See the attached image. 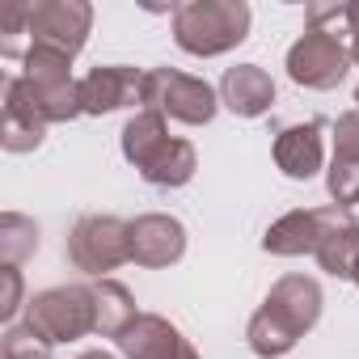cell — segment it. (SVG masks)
Listing matches in <instances>:
<instances>
[{
    "instance_id": "obj_1",
    "label": "cell",
    "mask_w": 359,
    "mask_h": 359,
    "mask_svg": "<svg viewBox=\"0 0 359 359\" xmlns=\"http://www.w3.org/2000/svg\"><path fill=\"white\" fill-rule=\"evenodd\" d=\"M321 283L313 279V275H283L271 292H266V300H262V309L250 317V325H245V338H250V351L258 355V359H279V355H287L313 325H317V317H321Z\"/></svg>"
},
{
    "instance_id": "obj_2",
    "label": "cell",
    "mask_w": 359,
    "mask_h": 359,
    "mask_svg": "<svg viewBox=\"0 0 359 359\" xmlns=\"http://www.w3.org/2000/svg\"><path fill=\"white\" fill-rule=\"evenodd\" d=\"M250 26H254V13L245 0H187V5H173V43L199 60L229 55L250 39Z\"/></svg>"
},
{
    "instance_id": "obj_3",
    "label": "cell",
    "mask_w": 359,
    "mask_h": 359,
    "mask_svg": "<svg viewBox=\"0 0 359 359\" xmlns=\"http://www.w3.org/2000/svg\"><path fill=\"white\" fill-rule=\"evenodd\" d=\"M26 325L39 330L51 346L97 334L93 283H64V287H47V292L30 296L26 300Z\"/></svg>"
},
{
    "instance_id": "obj_4",
    "label": "cell",
    "mask_w": 359,
    "mask_h": 359,
    "mask_svg": "<svg viewBox=\"0 0 359 359\" xmlns=\"http://www.w3.org/2000/svg\"><path fill=\"white\" fill-rule=\"evenodd\" d=\"M22 81H26V93L34 102V110L43 114V123H72L81 110V81L72 76V60L68 55H55V51H30L22 60Z\"/></svg>"
},
{
    "instance_id": "obj_5",
    "label": "cell",
    "mask_w": 359,
    "mask_h": 359,
    "mask_svg": "<svg viewBox=\"0 0 359 359\" xmlns=\"http://www.w3.org/2000/svg\"><path fill=\"white\" fill-rule=\"evenodd\" d=\"M127 224L131 220H118V216H81L68 233V262L89 279H110V271L131 262Z\"/></svg>"
},
{
    "instance_id": "obj_6",
    "label": "cell",
    "mask_w": 359,
    "mask_h": 359,
    "mask_svg": "<svg viewBox=\"0 0 359 359\" xmlns=\"http://www.w3.org/2000/svg\"><path fill=\"white\" fill-rule=\"evenodd\" d=\"M26 26L30 51L39 47L76 60L93 30V5L89 0H34V5H26Z\"/></svg>"
},
{
    "instance_id": "obj_7",
    "label": "cell",
    "mask_w": 359,
    "mask_h": 359,
    "mask_svg": "<svg viewBox=\"0 0 359 359\" xmlns=\"http://www.w3.org/2000/svg\"><path fill=\"white\" fill-rule=\"evenodd\" d=\"M152 110H161L173 123H187V127H208L220 110V93L191 72H177V68H152L148 72V102Z\"/></svg>"
},
{
    "instance_id": "obj_8",
    "label": "cell",
    "mask_w": 359,
    "mask_h": 359,
    "mask_svg": "<svg viewBox=\"0 0 359 359\" xmlns=\"http://www.w3.org/2000/svg\"><path fill=\"white\" fill-rule=\"evenodd\" d=\"M351 43L342 34L304 26V34L287 47V76L304 89H334L351 72Z\"/></svg>"
},
{
    "instance_id": "obj_9",
    "label": "cell",
    "mask_w": 359,
    "mask_h": 359,
    "mask_svg": "<svg viewBox=\"0 0 359 359\" xmlns=\"http://www.w3.org/2000/svg\"><path fill=\"white\" fill-rule=\"evenodd\" d=\"M148 102V72L131 68V64H97L81 76V110L102 118L127 106L144 110Z\"/></svg>"
},
{
    "instance_id": "obj_10",
    "label": "cell",
    "mask_w": 359,
    "mask_h": 359,
    "mask_svg": "<svg viewBox=\"0 0 359 359\" xmlns=\"http://www.w3.org/2000/svg\"><path fill=\"white\" fill-rule=\"evenodd\" d=\"M127 237H131V262L144 271H165L173 262H182L187 254V224L165 212L135 216L127 224Z\"/></svg>"
},
{
    "instance_id": "obj_11",
    "label": "cell",
    "mask_w": 359,
    "mask_h": 359,
    "mask_svg": "<svg viewBox=\"0 0 359 359\" xmlns=\"http://www.w3.org/2000/svg\"><path fill=\"white\" fill-rule=\"evenodd\" d=\"M317 224H321L317 250H313L317 266L334 279H355V262H359V220H355V212L330 203V208H317Z\"/></svg>"
},
{
    "instance_id": "obj_12",
    "label": "cell",
    "mask_w": 359,
    "mask_h": 359,
    "mask_svg": "<svg viewBox=\"0 0 359 359\" xmlns=\"http://www.w3.org/2000/svg\"><path fill=\"white\" fill-rule=\"evenodd\" d=\"M114 342L123 359H199L195 342L161 313H140Z\"/></svg>"
},
{
    "instance_id": "obj_13",
    "label": "cell",
    "mask_w": 359,
    "mask_h": 359,
    "mask_svg": "<svg viewBox=\"0 0 359 359\" xmlns=\"http://www.w3.org/2000/svg\"><path fill=\"white\" fill-rule=\"evenodd\" d=\"M43 135H47V123L34 110V102L26 93V81L9 76L5 81V123H0V144H5V152H34L43 144Z\"/></svg>"
},
{
    "instance_id": "obj_14",
    "label": "cell",
    "mask_w": 359,
    "mask_h": 359,
    "mask_svg": "<svg viewBox=\"0 0 359 359\" xmlns=\"http://www.w3.org/2000/svg\"><path fill=\"white\" fill-rule=\"evenodd\" d=\"M220 102L237 118H262L275 106V81L258 64H237L220 76Z\"/></svg>"
},
{
    "instance_id": "obj_15",
    "label": "cell",
    "mask_w": 359,
    "mask_h": 359,
    "mask_svg": "<svg viewBox=\"0 0 359 359\" xmlns=\"http://www.w3.org/2000/svg\"><path fill=\"white\" fill-rule=\"evenodd\" d=\"M325 161V144H321V123H292L275 135V165L292 177V182H309Z\"/></svg>"
},
{
    "instance_id": "obj_16",
    "label": "cell",
    "mask_w": 359,
    "mask_h": 359,
    "mask_svg": "<svg viewBox=\"0 0 359 359\" xmlns=\"http://www.w3.org/2000/svg\"><path fill=\"white\" fill-rule=\"evenodd\" d=\"M317 233H321V224H317V208H296V212L279 216V220L266 229L262 250L275 254V258H304V254L317 250Z\"/></svg>"
},
{
    "instance_id": "obj_17",
    "label": "cell",
    "mask_w": 359,
    "mask_h": 359,
    "mask_svg": "<svg viewBox=\"0 0 359 359\" xmlns=\"http://www.w3.org/2000/svg\"><path fill=\"white\" fill-rule=\"evenodd\" d=\"M195 169H199V152H195V144H191V140L169 135V140L161 144V152L140 169V177H144L148 187L173 191V187H187L191 177H195Z\"/></svg>"
},
{
    "instance_id": "obj_18",
    "label": "cell",
    "mask_w": 359,
    "mask_h": 359,
    "mask_svg": "<svg viewBox=\"0 0 359 359\" xmlns=\"http://www.w3.org/2000/svg\"><path fill=\"white\" fill-rule=\"evenodd\" d=\"M165 140H169L165 114L152 110V106H144V110H135V114L127 118V127H123V156H127L135 169H144V165L161 152Z\"/></svg>"
},
{
    "instance_id": "obj_19",
    "label": "cell",
    "mask_w": 359,
    "mask_h": 359,
    "mask_svg": "<svg viewBox=\"0 0 359 359\" xmlns=\"http://www.w3.org/2000/svg\"><path fill=\"white\" fill-rule=\"evenodd\" d=\"M93 300H97V334L102 338H118L140 317L131 292L118 279H93Z\"/></svg>"
},
{
    "instance_id": "obj_20",
    "label": "cell",
    "mask_w": 359,
    "mask_h": 359,
    "mask_svg": "<svg viewBox=\"0 0 359 359\" xmlns=\"http://www.w3.org/2000/svg\"><path fill=\"white\" fill-rule=\"evenodd\" d=\"M34 254H39V224L22 212H5L0 216V262L22 266Z\"/></svg>"
},
{
    "instance_id": "obj_21",
    "label": "cell",
    "mask_w": 359,
    "mask_h": 359,
    "mask_svg": "<svg viewBox=\"0 0 359 359\" xmlns=\"http://www.w3.org/2000/svg\"><path fill=\"white\" fill-rule=\"evenodd\" d=\"M325 191L338 208H355L359 203V156L334 152L330 169H325Z\"/></svg>"
},
{
    "instance_id": "obj_22",
    "label": "cell",
    "mask_w": 359,
    "mask_h": 359,
    "mask_svg": "<svg viewBox=\"0 0 359 359\" xmlns=\"http://www.w3.org/2000/svg\"><path fill=\"white\" fill-rule=\"evenodd\" d=\"M0 359H51V342L22 321V325H9L5 338H0Z\"/></svg>"
},
{
    "instance_id": "obj_23",
    "label": "cell",
    "mask_w": 359,
    "mask_h": 359,
    "mask_svg": "<svg viewBox=\"0 0 359 359\" xmlns=\"http://www.w3.org/2000/svg\"><path fill=\"white\" fill-rule=\"evenodd\" d=\"M0 55L5 60H26L30 55V26H26V5H13L0 18Z\"/></svg>"
},
{
    "instance_id": "obj_24",
    "label": "cell",
    "mask_w": 359,
    "mask_h": 359,
    "mask_svg": "<svg viewBox=\"0 0 359 359\" xmlns=\"http://www.w3.org/2000/svg\"><path fill=\"white\" fill-rule=\"evenodd\" d=\"M22 266H0V317L5 321H13V313L22 309Z\"/></svg>"
},
{
    "instance_id": "obj_25",
    "label": "cell",
    "mask_w": 359,
    "mask_h": 359,
    "mask_svg": "<svg viewBox=\"0 0 359 359\" xmlns=\"http://www.w3.org/2000/svg\"><path fill=\"white\" fill-rule=\"evenodd\" d=\"M334 152L359 156V110L338 114V123H334Z\"/></svg>"
},
{
    "instance_id": "obj_26",
    "label": "cell",
    "mask_w": 359,
    "mask_h": 359,
    "mask_svg": "<svg viewBox=\"0 0 359 359\" xmlns=\"http://www.w3.org/2000/svg\"><path fill=\"white\" fill-rule=\"evenodd\" d=\"M346 30H351V60L359 68V0H355V5H346Z\"/></svg>"
},
{
    "instance_id": "obj_27",
    "label": "cell",
    "mask_w": 359,
    "mask_h": 359,
    "mask_svg": "<svg viewBox=\"0 0 359 359\" xmlns=\"http://www.w3.org/2000/svg\"><path fill=\"white\" fill-rule=\"evenodd\" d=\"M76 359H114L110 351H85V355H76Z\"/></svg>"
},
{
    "instance_id": "obj_28",
    "label": "cell",
    "mask_w": 359,
    "mask_h": 359,
    "mask_svg": "<svg viewBox=\"0 0 359 359\" xmlns=\"http://www.w3.org/2000/svg\"><path fill=\"white\" fill-rule=\"evenodd\" d=\"M355 287H359V262H355Z\"/></svg>"
},
{
    "instance_id": "obj_29",
    "label": "cell",
    "mask_w": 359,
    "mask_h": 359,
    "mask_svg": "<svg viewBox=\"0 0 359 359\" xmlns=\"http://www.w3.org/2000/svg\"><path fill=\"white\" fill-rule=\"evenodd\" d=\"M355 110H359V89H355Z\"/></svg>"
}]
</instances>
